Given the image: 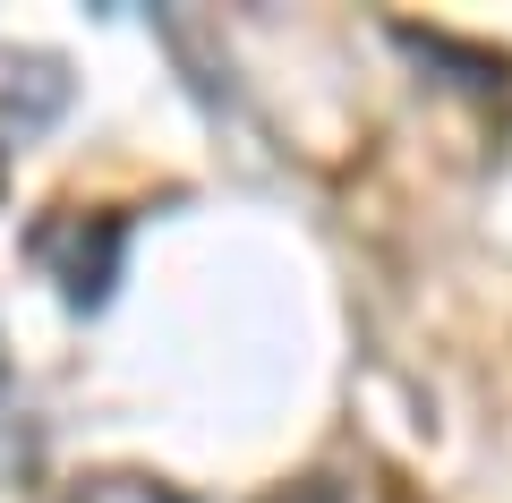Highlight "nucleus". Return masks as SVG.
Wrapping results in <instances>:
<instances>
[{
  "instance_id": "obj_1",
  "label": "nucleus",
  "mask_w": 512,
  "mask_h": 503,
  "mask_svg": "<svg viewBox=\"0 0 512 503\" xmlns=\"http://www.w3.org/2000/svg\"><path fill=\"white\" fill-rule=\"evenodd\" d=\"M35 265H52L77 299H103L111 290V265H120V222L111 214H69V222H43L35 231Z\"/></svg>"
},
{
  "instance_id": "obj_3",
  "label": "nucleus",
  "mask_w": 512,
  "mask_h": 503,
  "mask_svg": "<svg viewBox=\"0 0 512 503\" xmlns=\"http://www.w3.org/2000/svg\"><path fill=\"white\" fill-rule=\"evenodd\" d=\"M265 503H333L325 486H282V495H265Z\"/></svg>"
},
{
  "instance_id": "obj_2",
  "label": "nucleus",
  "mask_w": 512,
  "mask_h": 503,
  "mask_svg": "<svg viewBox=\"0 0 512 503\" xmlns=\"http://www.w3.org/2000/svg\"><path fill=\"white\" fill-rule=\"evenodd\" d=\"M77 503H180V495H163V486H146V478H86Z\"/></svg>"
}]
</instances>
